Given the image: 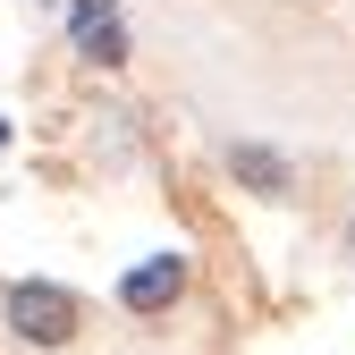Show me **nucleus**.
<instances>
[{"label": "nucleus", "mask_w": 355, "mask_h": 355, "mask_svg": "<svg viewBox=\"0 0 355 355\" xmlns=\"http://www.w3.org/2000/svg\"><path fill=\"white\" fill-rule=\"evenodd\" d=\"M0 313H9V330L26 347H68L76 338V296L60 279H17L9 296H0Z\"/></svg>", "instance_id": "f257e3e1"}, {"label": "nucleus", "mask_w": 355, "mask_h": 355, "mask_svg": "<svg viewBox=\"0 0 355 355\" xmlns=\"http://www.w3.org/2000/svg\"><path fill=\"white\" fill-rule=\"evenodd\" d=\"M68 42L94 68H127V26H119V0H68Z\"/></svg>", "instance_id": "f03ea898"}, {"label": "nucleus", "mask_w": 355, "mask_h": 355, "mask_svg": "<svg viewBox=\"0 0 355 355\" xmlns=\"http://www.w3.org/2000/svg\"><path fill=\"white\" fill-rule=\"evenodd\" d=\"M178 296H187V262H178V254H153L144 271L119 279V304H127V313H161V304H178Z\"/></svg>", "instance_id": "7ed1b4c3"}, {"label": "nucleus", "mask_w": 355, "mask_h": 355, "mask_svg": "<svg viewBox=\"0 0 355 355\" xmlns=\"http://www.w3.org/2000/svg\"><path fill=\"white\" fill-rule=\"evenodd\" d=\"M229 178L254 187V195H288V161L271 144H229Z\"/></svg>", "instance_id": "20e7f679"}, {"label": "nucleus", "mask_w": 355, "mask_h": 355, "mask_svg": "<svg viewBox=\"0 0 355 355\" xmlns=\"http://www.w3.org/2000/svg\"><path fill=\"white\" fill-rule=\"evenodd\" d=\"M0 144H9V119H0Z\"/></svg>", "instance_id": "39448f33"}]
</instances>
